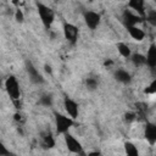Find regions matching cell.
<instances>
[{"label":"cell","instance_id":"1","mask_svg":"<svg viewBox=\"0 0 156 156\" xmlns=\"http://www.w3.org/2000/svg\"><path fill=\"white\" fill-rule=\"evenodd\" d=\"M54 116H55V127H56L57 134H65L74 124V119L72 117L62 115L57 111L54 112Z\"/></svg>","mask_w":156,"mask_h":156},{"label":"cell","instance_id":"2","mask_svg":"<svg viewBox=\"0 0 156 156\" xmlns=\"http://www.w3.org/2000/svg\"><path fill=\"white\" fill-rule=\"evenodd\" d=\"M5 90H6L7 95L10 96V99L12 101L20 100L21 88H20V83H18V80H17V78L15 76H10V77L6 78V80H5Z\"/></svg>","mask_w":156,"mask_h":156},{"label":"cell","instance_id":"3","mask_svg":"<svg viewBox=\"0 0 156 156\" xmlns=\"http://www.w3.org/2000/svg\"><path fill=\"white\" fill-rule=\"evenodd\" d=\"M37 9H38V15L41 20V23L44 24L45 28H50L51 24L54 23V20H55V12L52 11V9H50L49 6L44 5V4H38L37 5Z\"/></svg>","mask_w":156,"mask_h":156},{"label":"cell","instance_id":"4","mask_svg":"<svg viewBox=\"0 0 156 156\" xmlns=\"http://www.w3.org/2000/svg\"><path fill=\"white\" fill-rule=\"evenodd\" d=\"M63 135H65L66 146H67V149H68L71 152H73V154H80V155L84 154V152H83V146H82V144H80L72 134H69L68 132H66Z\"/></svg>","mask_w":156,"mask_h":156},{"label":"cell","instance_id":"5","mask_svg":"<svg viewBox=\"0 0 156 156\" xmlns=\"http://www.w3.org/2000/svg\"><path fill=\"white\" fill-rule=\"evenodd\" d=\"M83 16H84V22H85V24L88 26L89 29L94 30L99 27V24L101 22L100 13H98L95 11H85Z\"/></svg>","mask_w":156,"mask_h":156},{"label":"cell","instance_id":"6","mask_svg":"<svg viewBox=\"0 0 156 156\" xmlns=\"http://www.w3.org/2000/svg\"><path fill=\"white\" fill-rule=\"evenodd\" d=\"M63 34H65V38L67 39V41H69L71 44H76L78 35H79L78 27L74 26L73 23L66 22V23H63Z\"/></svg>","mask_w":156,"mask_h":156},{"label":"cell","instance_id":"7","mask_svg":"<svg viewBox=\"0 0 156 156\" xmlns=\"http://www.w3.org/2000/svg\"><path fill=\"white\" fill-rule=\"evenodd\" d=\"M141 21H143V17L136 15L132 10H124V12L122 15V22L126 26V28L127 27H132V26H136Z\"/></svg>","mask_w":156,"mask_h":156},{"label":"cell","instance_id":"8","mask_svg":"<svg viewBox=\"0 0 156 156\" xmlns=\"http://www.w3.org/2000/svg\"><path fill=\"white\" fill-rule=\"evenodd\" d=\"M26 71L28 73V77L32 83L34 84H43L44 83V77L40 74V72L35 68V66L30 61H26Z\"/></svg>","mask_w":156,"mask_h":156},{"label":"cell","instance_id":"9","mask_svg":"<svg viewBox=\"0 0 156 156\" xmlns=\"http://www.w3.org/2000/svg\"><path fill=\"white\" fill-rule=\"evenodd\" d=\"M63 107L67 112V115L69 117H72L73 119H76L78 117V113H79V105L73 100L71 99L69 96H65L63 99Z\"/></svg>","mask_w":156,"mask_h":156},{"label":"cell","instance_id":"10","mask_svg":"<svg viewBox=\"0 0 156 156\" xmlns=\"http://www.w3.org/2000/svg\"><path fill=\"white\" fill-rule=\"evenodd\" d=\"M128 6L136 15L145 17V0H128Z\"/></svg>","mask_w":156,"mask_h":156},{"label":"cell","instance_id":"11","mask_svg":"<svg viewBox=\"0 0 156 156\" xmlns=\"http://www.w3.org/2000/svg\"><path fill=\"white\" fill-rule=\"evenodd\" d=\"M145 138L150 143V145H154L156 143V126L154 123L146 122V126H145Z\"/></svg>","mask_w":156,"mask_h":156},{"label":"cell","instance_id":"12","mask_svg":"<svg viewBox=\"0 0 156 156\" xmlns=\"http://www.w3.org/2000/svg\"><path fill=\"white\" fill-rule=\"evenodd\" d=\"M145 60H146V63L151 69H154L156 67V46L155 44H151L147 52H146V56H145Z\"/></svg>","mask_w":156,"mask_h":156},{"label":"cell","instance_id":"13","mask_svg":"<svg viewBox=\"0 0 156 156\" xmlns=\"http://www.w3.org/2000/svg\"><path fill=\"white\" fill-rule=\"evenodd\" d=\"M41 145L44 149H51L55 146V138L50 130H46L41 134Z\"/></svg>","mask_w":156,"mask_h":156},{"label":"cell","instance_id":"14","mask_svg":"<svg viewBox=\"0 0 156 156\" xmlns=\"http://www.w3.org/2000/svg\"><path fill=\"white\" fill-rule=\"evenodd\" d=\"M115 78H116L118 82L123 83V84H129V83L132 82V76H130V73H129L128 71L123 69V68H118V69L115 72Z\"/></svg>","mask_w":156,"mask_h":156},{"label":"cell","instance_id":"15","mask_svg":"<svg viewBox=\"0 0 156 156\" xmlns=\"http://www.w3.org/2000/svg\"><path fill=\"white\" fill-rule=\"evenodd\" d=\"M127 30L129 33V35L136 40V41H141L144 38H145V32L143 29H140L139 27L136 26H132V27H127Z\"/></svg>","mask_w":156,"mask_h":156},{"label":"cell","instance_id":"16","mask_svg":"<svg viewBox=\"0 0 156 156\" xmlns=\"http://www.w3.org/2000/svg\"><path fill=\"white\" fill-rule=\"evenodd\" d=\"M117 50H118L119 55H121L122 57H124V58H129L130 55H132L130 49H129V46H128L126 43H118V44H117Z\"/></svg>","mask_w":156,"mask_h":156},{"label":"cell","instance_id":"17","mask_svg":"<svg viewBox=\"0 0 156 156\" xmlns=\"http://www.w3.org/2000/svg\"><path fill=\"white\" fill-rule=\"evenodd\" d=\"M130 60H132L133 65L136 66V67H141V66H144L146 63L145 56L141 55V54H133V55H130Z\"/></svg>","mask_w":156,"mask_h":156},{"label":"cell","instance_id":"18","mask_svg":"<svg viewBox=\"0 0 156 156\" xmlns=\"http://www.w3.org/2000/svg\"><path fill=\"white\" fill-rule=\"evenodd\" d=\"M124 151L129 156H138L139 155V151H138L136 146L130 141H126L124 143Z\"/></svg>","mask_w":156,"mask_h":156},{"label":"cell","instance_id":"19","mask_svg":"<svg viewBox=\"0 0 156 156\" xmlns=\"http://www.w3.org/2000/svg\"><path fill=\"white\" fill-rule=\"evenodd\" d=\"M52 101H54V98H52L51 94H44L39 99V104L45 106V107H50L52 105Z\"/></svg>","mask_w":156,"mask_h":156},{"label":"cell","instance_id":"20","mask_svg":"<svg viewBox=\"0 0 156 156\" xmlns=\"http://www.w3.org/2000/svg\"><path fill=\"white\" fill-rule=\"evenodd\" d=\"M85 85H87V88L89 90H95L98 88V85H99V80L95 77H89L85 80Z\"/></svg>","mask_w":156,"mask_h":156},{"label":"cell","instance_id":"21","mask_svg":"<svg viewBox=\"0 0 156 156\" xmlns=\"http://www.w3.org/2000/svg\"><path fill=\"white\" fill-rule=\"evenodd\" d=\"M145 17H146V21L151 26H156V11L155 10H151L147 13H145Z\"/></svg>","mask_w":156,"mask_h":156},{"label":"cell","instance_id":"22","mask_svg":"<svg viewBox=\"0 0 156 156\" xmlns=\"http://www.w3.org/2000/svg\"><path fill=\"white\" fill-rule=\"evenodd\" d=\"M155 91H156V80H152L151 84L145 89V93L146 94H155Z\"/></svg>","mask_w":156,"mask_h":156},{"label":"cell","instance_id":"23","mask_svg":"<svg viewBox=\"0 0 156 156\" xmlns=\"http://www.w3.org/2000/svg\"><path fill=\"white\" fill-rule=\"evenodd\" d=\"M15 18H16V21H17V22H20V23H22V22H23L24 16H23L22 10H20V9H17V10H16V12H15Z\"/></svg>","mask_w":156,"mask_h":156},{"label":"cell","instance_id":"24","mask_svg":"<svg viewBox=\"0 0 156 156\" xmlns=\"http://www.w3.org/2000/svg\"><path fill=\"white\" fill-rule=\"evenodd\" d=\"M124 119H126L127 122H132V121H134V119H136V116H135V112H127V113L124 115Z\"/></svg>","mask_w":156,"mask_h":156},{"label":"cell","instance_id":"25","mask_svg":"<svg viewBox=\"0 0 156 156\" xmlns=\"http://www.w3.org/2000/svg\"><path fill=\"white\" fill-rule=\"evenodd\" d=\"M1 155H10V151L6 149V146L2 144V141H0V156Z\"/></svg>","mask_w":156,"mask_h":156},{"label":"cell","instance_id":"26","mask_svg":"<svg viewBox=\"0 0 156 156\" xmlns=\"http://www.w3.org/2000/svg\"><path fill=\"white\" fill-rule=\"evenodd\" d=\"M15 119L18 121V122H21V121H22V116H21L20 113H16V115H15Z\"/></svg>","mask_w":156,"mask_h":156},{"label":"cell","instance_id":"27","mask_svg":"<svg viewBox=\"0 0 156 156\" xmlns=\"http://www.w3.org/2000/svg\"><path fill=\"white\" fill-rule=\"evenodd\" d=\"M44 67H45V71H46L48 73H51V72H52V69H51V67H50L49 65H45Z\"/></svg>","mask_w":156,"mask_h":156},{"label":"cell","instance_id":"28","mask_svg":"<svg viewBox=\"0 0 156 156\" xmlns=\"http://www.w3.org/2000/svg\"><path fill=\"white\" fill-rule=\"evenodd\" d=\"M18 2V0H13V4H17Z\"/></svg>","mask_w":156,"mask_h":156},{"label":"cell","instance_id":"29","mask_svg":"<svg viewBox=\"0 0 156 156\" xmlns=\"http://www.w3.org/2000/svg\"><path fill=\"white\" fill-rule=\"evenodd\" d=\"M54 1H60V0H54Z\"/></svg>","mask_w":156,"mask_h":156}]
</instances>
